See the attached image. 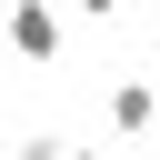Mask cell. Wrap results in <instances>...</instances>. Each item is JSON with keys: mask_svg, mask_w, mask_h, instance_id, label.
<instances>
[{"mask_svg": "<svg viewBox=\"0 0 160 160\" xmlns=\"http://www.w3.org/2000/svg\"><path fill=\"white\" fill-rule=\"evenodd\" d=\"M80 10H90V20H120V0H80Z\"/></svg>", "mask_w": 160, "mask_h": 160, "instance_id": "obj_3", "label": "cell"}, {"mask_svg": "<svg viewBox=\"0 0 160 160\" xmlns=\"http://www.w3.org/2000/svg\"><path fill=\"white\" fill-rule=\"evenodd\" d=\"M110 130H120V140L160 130V80H120V90H110Z\"/></svg>", "mask_w": 160, "mask_h": 160, "instance_id": "obj_2", "label": "cell"}, {"mask_svg": "<svg viewBox=\"0 0 160 160\" xmlns=\"http://www.w3.org/2000/svg\"><path fill=\"white\" fill-rule=\"evenodd\" d=\"M0 30H10V50H20L30 70H50V60H60V10H50V0H10V10H0Z\"/></svg>", "mask_w": 160, "mask_h": 160, "instance_id": "obj_1", "label": "cell"}, {"mask_svg": "<svg viewBox=\"0 0 160 160\" xmlns=\"http://www.w3.org/2000/svg\"><path fill=\"white\" fill-rule=\"evenodd\" d=\"M60 160H100V150H60Z\"/></svg>", "mask_w": 160, "mask_h": 160, "instance_id": "obj_4", "label": "cell"}]
</instances>
